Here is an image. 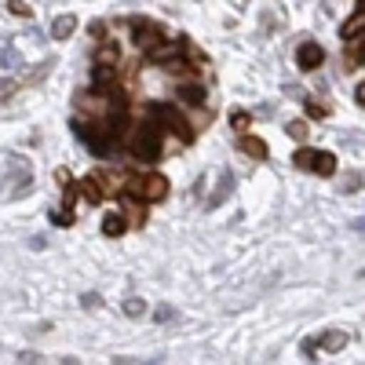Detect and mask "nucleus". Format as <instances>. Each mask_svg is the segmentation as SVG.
<instances>
[{
	"mask_svg": "<svg viewBox=\"0 0 365 365\" xmlns=\"http://www.w3.org/2000/svg\"><path fill=\"white\" fill-rule=\"evenodd\" d=\"M125 197L128 201H165L168 197V179L150 172V175H139V179H128L125 182Z\"/></svg>",
	"mask_w": 365,
	"mask_h": 365,
	"instance_id": "nucleus-1",
	"label": "nucleus"
},
{
	"mask_svg": "<svg viewBox=\"0 0 365 365\" xmlns=\"http://www.w3.org/2000/svg\"><path fill=\"white\" fill-rule=\"evenodd\" d=\"M132 154L139 158V161H158L161 158V128L158 125H139V132H135V139H132Z\"/></svg>",
	"mask_w": 365,
	"mask_h": 365,
	"instance_id": "nucleus-2",
	"label": "nucleus"
},
{
	"mask_svg": "<svg viewBox=\"0 0 365 365\" xmlns=\"http://www.w3.org/2000/svg\"><path fill=\"white\" fill-rule=\"evenodd\" d=\"M161 120H165V128H172L179 135V143H194V128H190V120L182 117L175 106H161Z\"/></svg>",
	"mask_w": 365,
	"mask_h": 365,
	"instance_id": "nucleus-3",
	"label": "nucleus"
},
{
	"mask_svg": "<svg viewBox=\"0 0 365 365\" xmlns=\"http://www.w3.org/2000/svg\"><path fill=\"white\" fill-rule=\"evenodd\" d=\"M322 63H325V51H322V44H314V41L299 44V51H296V66H299L303 73H314Z\"/></svg>",
	"mask_w": 365,
	"mask_h": 365,
	"instance_id": "nucleus-4",
	"label": "nucleus"
},
{
	"mask_svg": "<svg viewBox=\"0 0 365 365\" xmlns=\"http://www.w3.org/2000/svg\"><path fill=\"white\" fill-rule=\"evenodd\" d=\"M182 51H187V44H182V41H158L154 48L146 51V58H150V63H161V66H165V63H175Z\"/></svg>",
	"mask_w": 365,
	"mask_h": 365,
	"instance_id": "nucleus-5",
	"label": "nucleus"
},
{
	"mask_svg": "<svg viewBox=\"0 0 365 365\" xmlns=\"http://www.w3.org/2000/svg\"><path fill=\"white\" fill-rule=\"evenodd\" d=\"M77 194H81L88 205H103L106 187H103V179H99V175H84V179L77 182Z\"/></svg>",
	"mask_w": 365,
	"mask_h": 365,
	"instance_id": "nucleus-6",
	"label": "nucleus"
},
{
	"mask_svg": "<svg viewBox=\"0 0 365 365\" xmlns=\"http://www.w3.org/2000/svg\"><path fill=\"white\" fill-rule=\"evenodd\" d=\"M132 29H135V37H132V41H135V48H143V51H150V48L161 41V29H158V26H150V22H139V19H135Z\"/></svg>",
	"mask_w": 365,
	"mask_h": 365,
	"instance_id": "nucleus-7",
	"label": "nucleus"
},
{
	"mask_svg": "<svg viewBox=\"0 0 365 365\" xmlns=\"http://www.w3.org/2000/svg\"><path fill=\"white\" fill-rule=\"evenodd\" d=\"M311 172H318V175H332V172H336V154H329V150H314Z\"/></svg>",
	"mask_w": 365,
	"mask_h": 365,
	"instance_id": "nucleus-8",
	"label": "nucleus"
},
{
	"mask_svg": "<svg viewBox=\"0 0 365 365\" xmlns=\"http://www.w3.org/2000/svg\"><path fill=\"white\" fill-rule=\"evenodd\" d=\"M241 150H245L249 158H256V161H267L270 158V150H267V143L259 135H241Z\"/></svg>",
	"mask_w": 365,
	"mask_h": 365,
	"instance_id": "nucleus-9",
	"label": "nucleus"
},
{
	"mask_svg": "<svg viewBox=\"0 0 365 365\" xmlns=\"http://www.w3.org/2000/svg\"><path fill=\"white\" fill-rule=\"evenodd\" d=\"M117 58H120V48L113 41H103L96 48V66H117Z\"/></svg>",
	"mask_w": 365,
	"mask_h": 365,
	"instance_id": "nucleus-10",
	"label": "nucleus"
},
{
	"mask_svg": "<svg viewBox=\"0 0 365 365\" xmlns=\"http://www.w3.org/2000/svg\"><path fill=\"white\" fill-rule=\"evenodd\" d=\"M73 29H77V19H73V15H58V19L51 22V37H55V41H66Z\"/></svg>",
	"mask_w": 365,
	"mask_h": 365,
	"instance_id": "nucleus-11",
	"label": "nucleus"
},
{
	"mask_svg": "<svg viewBox=\"0 0 365 365\" xmlns=\"http://www.w3.org/2000/svg\"><path fill=\"white\" fill-rule=\"evenodd\" d=\"M125 230H128V220L120 216V212H110V216L103 220V234H106V237H120Z\"/></svg>",
	"mask_w": 365,
	"mask_h": 365,
	"instance_id": "nucleus-12",
	"label": "nucleus"
},
{
	"mask_svg": "<svg viewBox=\"0 0 365 365\" xmlns=\"http://www.w3.org/2000/svg\"><path fill=\"white\" fill-rule=\"evenodd\" d=\"M358 34H365V4H361V11H354V15L344 22V37H347V41H354Z\"/></svg>",
	"mask_w": 365,
	"mask_h": 365,
	"instance_id": "nucleus-13",
	"label": "nucleus"
},
{
	"mask_svg": "<svg viewBox=\"0 0 365 365\" xmlns=\"http://www.w3.org/2000/svg\"><path fill=\"white\" fill-rule=\"evenodd\" d=\"M179 99L190 103V106H201V103H205V88H201V84H182V88H179Z\"/></svg>",
	"mask_w": 365,
	"mask_h": 365,
	"instance_id": "nucleus-14",
	"label": "nucleus"
},
{
	"mask_svg": "<svg viewBox=\"0 0 365 365\" xmlns=\"http://www.w3.org/2000/svg\"><path fill=\"white\" fill-rule=\"evenodd\" d=\"M311 158H314V150H311V146H299V150H296V158H292V165L303 168V172H311Z\"/></svg>",
	"mask_w": 365,
	"mask_h": 365,
	"instance_id": "nucleus-15",
	"label": "nucleus"
},
{
	"mask_svg": "<svg viewBox=\"0 0 365 365\" xmlns=\"http://www.w3.org/2000/svg\"><path fill=\"white\" fill-rule=\"evenodd\" d=\"M51 223L55 227H73V208H51Z\"/></svg>",
	"mask_w": 365,
	"mask_h": 365,
	"instance_id": "nucleus-16",
	"label": "nucleus"
},
{
	"mask_svg": "<svg viewBox=\"0 0 365 365\" xmlns=\"http://www.w3.org/2000/svg\"><path fill=\"white\" fill-rule=\"evenodd\" d=\"M344 344H347L344 332H325V336H322V347H325V351H340Z\"/></svg>",
	"mask_w": 365,
	"mask_h": 365,
	"instance_id": "nucleus-17",
	"label": "nucleus"
},
{
	"mask_svg": "<svg viewBox=\"0 0 365 365\" xmlns=\"http://www.w3.org/2000/svg\"><path fill=\"white\" fill-rule=\"evenodd\" d=\"M285 132H289L296 143H303V139H307V120H289V125H285Z\"/></svg>",
	"mask_w": 365,
	"mask_h": 365,
	"instance_id": "nucleus-18",
	"label": "nucleus"
},
{
	"mask_svg": "<svg viewBox=\"0 0 365 365\" xmlns=\"http://www.w3.org/2000/svg\"><path fill=\"white\" fill-rule=\"evenodd\" d=\"M351 63H354V66H358V63H365V34H358V37H354V48H351ZM354 66H351V70H354Z\"/></svg>",
	"mask_w": 365,
	"mask_h": 365,
	"instance_id": "nucleus-19",
	"label": "nucleus"
},
{
	"mask_svg": "<svg viewBox=\"0 0 365 365\" xmlns=\"http://www.w3.org/2000/svg\"><path fill=\"white\" fill-rule=\"evenodd\" d=\"M249 125H252V117H249L245 110H237V113L230 117V128H234V132H245Z\"/></svg>",
	"mask_w": 365,
	"mask_h": 365,
	"instance_id": "nucleus-20",
	"label": "nucleus"
},
{
	"mask_svg": "<svg viewBox=\"0 0 365 365\" xmlns=\"http://www.w3.org/2000/svg\"><path fill=\"white\" fill-rule=\"evenodd\" d=\"M8 11H11V15H19V19H29V15H34V8H29L26 0H11Z\"/></svg>",
	"mask_w": 365,
	"mask_h": 365,
	"instance_id": "nucleus-21",
	"label": "nucleus"
},
{
	"mask_svg": "<svg viewBox=\"0 0 365 365\" xmlns=\"http://www.w3.org/2000/svg\"><path fill=\"white\" fill-rule=\"evenodd\" d=\"M303 106H307V113H311V117H325V113H329V106H325V103H318V99H303Z\"/></svg>",
	"mask_w": 365,
	"mask_h": 365,
	"instance_id": "nucleus-22",
	"label": "nucleus"
},
{
	"mask_svg": "<svg viewBox=\"0 0 365 365\" xmlns=\"http://www.w3.org/2000/svg\"><path fill=\"white\" fill-rule=\"evenodd\" d=\"M143 311H146V303H143V299H128V303H125V314H128V318H139Z\"/></svg>",
	"mask_w": 365,
	"mask_h": 365,
	"instance_id": "nucleus-23",
	"label": "nucleus"
},
{
	"mask_svg": "<svg viewBox=\"0 0 365 365\" xmlns=\"http://www.w3.org/2000/svg\"><path fill=\"white\" fill-rule=\"evenodd\" d=\"M88 34L103 41V34H106V22H91V29H88Z\"/></svg>",
	"mask_w": 365,
	"mask_h": 365,
	"instance_id": "nucleus-24",
	"label": "nucleus"
},
{
	"mask_svg": "<svg viewBox=\"0 0 365 365\" xmlns=\"http://www.w3.org/2000/svg\"><path fill=\"white\" fill-rule=\"evenodd\" d=\"M55 179H58V187H66V182H73V179H70V172H66V168H58V172H55Z\"/></svg>",
	"mask_w": 365,
	"mask_h": 365,
	"instance_id": "nucleus-25",
	"label": "nucleus"
},
{
	"mask_svg": "<svg viewBox=\"0 0 365 365\" xmlns=\"http://www.w3.org/2000/svg\"><path fill=\"white\" fill-rule=\"evenodd\" d=\"M8 91H15V81H0V99H4Z\"/></svg>",
	"mask_w": 365,
	"mask_h": 365,
	"instance_id": "nucleus-26",
	"label": "nucleus"
},
{
	"mask_svg": "<svg viewBox=\"0 0 365 365\" xmlns=\"http://www.w3.org/2000/svg\"><path fill=\"white\" fill-rule=\"evenodd\" d=\"M358 103H361V106H365V81H361V84H358Z\"/></svg>",
	"mask_w": 365,
	"mask_h": 365,
	"instance_id": "nucleus-27",
	"label": "nucleus"
},
{
	"mask_svg": "<svg viewBox=\"0 0 365 365\" xmlns=\"http://www.w3.org/2000/svg\"><path fill=\"white\" fill-rule=\"evenodd\" d=\"M361 4H365V0H361Z\"/></svg>",
	"mask_w": 365,
	"mask_h": 365,
	"instance_id": "nucleus-28",
	"label": "nucleus"
}]
</instances>
